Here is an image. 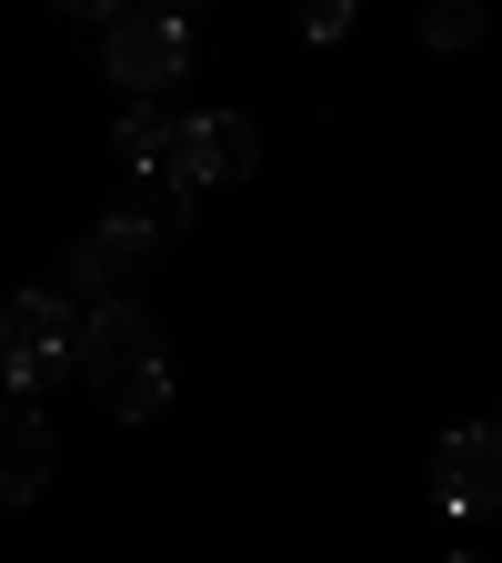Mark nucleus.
Masks as SVG:
<instances>
[{"instance_id":"7ed1b4c3","label":"nucleus","mask_w":502,"mask_h":563,"mask_svg":"<svg viewBox=\"0 0 502 563\" xmlns=\"http://www.w3.org/2000/svg\"><path fill=\"white\" fill-rule=\"evenodd\" d=\"M101 70H111V81H131L141 101H152L161 81H181V70H191L181 11H111V21H101Z\"/></svg>"},{"instance_id":"9b49d317","label":"nucleus","mask_w":502,"mask_h":563,"mask_svg":"<svg viewBox=\"0 0 502 563\" xmlns=\"http://www.w3.org/2000/svg\"><path fill=\"white\" fill-rule=\"evenodd\" d=\"M462 563H472V553H462Z\"/></svg>"},{"instance_id":"423d86ee","label":"nucleus","mask_w":502,"mask_h":563,"mask_svg":"<svg viewBox=\"0 0 502 563\" xmlns=\"http://www.w3.org/2000/svg\"><path fill=\"white\" fill-rule=\"evenodd\" d=\"M433 493L453 514H492L502 504V422H462L433 443Z\"/></svg>"},{"instance_id":"20e7f679","label":"nucleus","mask_w":502,"mask_h":563,"mask_svg":"<svg viewBox=\"0 0 502 563\" xmlns=\"http://www.w3.org/2000/svg\"><path fill=\"white\" fill-rule=\"evenodd\" d=\"M121 162H131V181H141V191L161 201V211H152V232H161V222H181V211L201 201V191H191V172H181V121H161L152 101H131V111H121Z\"/></svg>"},{"instance_id":"6e6552de","label":"nucleus","mask_w":502,"mask_h":563,"mask_svg":"<svg viewBox=\"0 0 502 563\" xmlns=\"http://www.w3.org/2000/svg\"><path fill=\"white\" fill-rule=\"evenodd\" d=\"M51 483V422L31 402H0V514H21Z\"/></svg>"},{"instance_id":"f257e3e1","label":"nucleus","mask_w":502,"mask_h":563,"mask_svg":"<svg viewBox=\"0 0 502 563\" xmlns=\"http://www.w3.org/2000/svg\"><path fill=\"white\" fill-rule=\"evenodd\" d=\"M81 373H91V393H101L121 422H141V412L171 402V363H161V332H152V312H141V302L81 312Z\"/></svg>"},{"instance_id":"1a4fd4ad","label":"nucleus","mask_w":502,"mask_h":563,"mask_svg":"<svg viewBox=\"0 0 502 563\" xmlns=\"http://www.w3.org/2000/svg\"><path fill=\"white\" fill-rule=\"evenodd\" d=\"M422 41L433 51H472L482 41V0H433V11H422Z\"/></svg>"},{"instance_id":"f03ea898","label":"nucleus","mask_w":502,"mask_h":563,"mask_svg":"<svg viewBox=\"0 0 502 563\" xmlns=\"http://www.w3.org/2000/svg\"><path fill=\"white\" fill-rule=\"evenodd\" d=\"M60 363H81V302L70 292H11L0 302V393H31Z\"/></svg>"},{"instance_id":"0eeeda50","label":"nucleus","mask_w":502,"mask_h":563,"mask_svg":"<svg viewBox=\"0 0 502 563\" xmlns=\"http://www.w3.org/2000/svg\"><path fill=\"white\" fill-rule=\"evenodd\" d=\"M181 172H191V191L252 181V172H261V131H252L242 111H191V121H181Z\"/></svg>"},{"instance_id":"9d476101","label":"nucleus","mask_w":502,"mask_h":563,"mask_svg":"<svg viewBox=\"0 0 502 563\" xmlns=\"http://www.w3.org/2000/svg\"><path fill=\"white\" fill-rule=\"evenodd\" d=\"M302 31H312V41H342V31H352V0H312Z\"/></svg>"},{"instance_id":"39448f33","label":"nucleus","mask_w":502,"mask_h":563,"mask_svg":"<svg viewBox=\"0 0 502 563\" xmlns=\"http://www.w3.org/2000/svg\"><path fill=\"white\" fill-rule=\"evenodd\" d=\"M152 211H111V222H91V242L70 252V292H91V302H131V282L141 262H152Z\"/></svg>"}]
</instances>
